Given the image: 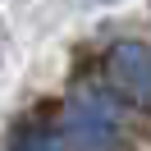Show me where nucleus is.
<instances>
[{"mask_svg": "<svg viewBox=\"0 0 151 151\" xmlns=\"http://www.w3.org/2000/svg\"><path fill=\"white\" fill-rule=\"evenodd\" d=\"M110 78L124 96H133L137 105H151V50L147 46H133V41L114 46L110 50Z\"/></svg>", "mask_w": 151, "mask_h": 151, "instance_id": "obj_1", "label": "nucleus"}, {"mask_svg": "<svg viewBox=\"0 0 151 151\" xmlns=\"http://www.w3.org/2000/svg\"><path fill=\"white\" fill-rule=\"evenodd\" d=\"M114 133H119V124H114V110L105 101L87 96V101L73 105V137L83 142V147H105Z\"/></svg>", "mask_w": 151, "mask_h": 151, "instance_id": "obj_2", "label": "nucleus"}]
</instances>
